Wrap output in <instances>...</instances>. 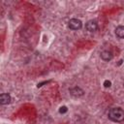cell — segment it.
I'll use <instances>...</instances> for the list:
<instances>
[{
	"instance_id": "9",
	"label": "cell",
	"mask_w": 124,
	"mask_h": 124,
	"mask_svg": "<svg viewBox=\"0 0 124 124\" xmlns=\"http://www.w3.org/2000/svg\"><path fill=\"white\" fill-rule=\"evenodd\" d=\"M110 85H111V81H110V80H108V79H107V80L104 81V86H105V87L108 88V87H110Z\"/></svg>"
},
{
	"instance_id": "2",
	"label": "cell",
	"mask_w": 124,
	"mask_h": 124,
	"mask_svg": "<svg viewBox=\"0 0 124 124\" xmlns=\"http://www.w3.org/2000/svg\"><path fill=\"white\" fill-rule=\"evenodd\" d=\"M68 25H69V28H71L73 30H78L82 27V22H81V20H79L78 18H72V19H70Z\"/></svg>"
},
{
	"instance_id": "3",
	"label": "cell",
	"mask_w": 124,
	"mask_h": 124,
	"mask_svg": "<svg viewBox=\"0 0 124 124\" xmlns=\"http://www.w3.org/2000/svg\"><path fill=\"white\" fill-rule=\"evenodd\" d=\"M85 28L89 32H95L98 29V23L96 20H89L85 24Z\"/></svg>"
},
{
	"instance_id": "8",
	"label": "cell",
	"mask_w": 124,
	"mask_h": 124,
	"mask_svg": "<svg viewBox=\"0 0 124 124\" xmlns=\"http://www.w3.org/2000/svg\"><path fill=\"white\" fill-rule=\"evenodd\" d=\"M68 111V108L66 107V106H62V107H60V108H59V112L60 113H66Z\"/></svg>"
},
{
	"instance_id": "1",
	"label": "cell",
	"mask_w": 124,
	"mask_h": 124,
	"mask_svg": "<svg viewBox=\"0 0 124 124\" xmlns=\"http://www.w3.org/2000/svg\"><path fill=\"white\" fill-rule=\"evenodd\" d=\"M108 116L110 120L114 122H122L124 121V109L121 108H113L108 110Z\"/></svg>"
},
{
	"instance_id": "5",
	"label": "cell",
	"mask_w": 124,
	"mask_h": 124,
	"mask_svg": "<svg viewBox=\"0 0 124 124\" xmlns=\"http://www.w3.org/2000/svg\"><path fill=\"white\" fill-rule=\"evenodd\" d=\"M12 101V98L10 96V94L8 93H2L0 95V104L1 105H8L10 104Z\"/></svg>"
},
{
	"instance_id": "7",
	"label": "cell",
	"mask_w": 124,
	"mask_h": 124,
	"mask_svg": "<svg viewBox=\"0 0 124 124\" xmlns=\"http://www.w3.org/2000/svg\"><path fill=\"white\" fill-rule=\"evenodd\" d=\"M115 35L120 39H124V26L123 25H119L115 28Z\"/></svg>"
},
{
	"instance_id": "4",
	"label": "cell",
	"mask_w": 124,
	"mask_h": 124,
	"mask_svg": "<svg viewBox=\"0 0 124 124\" xmlns=\"http://www.w3.org/2000/svg\"><path fill=\"white\" fill-rule=\"evenodd\" d=\"M70 94L72 96H74V97H80V96H82L84 94V91L80 87L75 86V87H73V88L70 89Z\"/></svg>"
},
{
	"instance_id": "6",
	"label": "cell",
	"mask_w": 124,
	"mask_h": 124,
	"mask_svg": "<svg viewBox=\"0 0 124 124\" xmlns=\"http://www.w3.org/2000/svg\"><path fill=\"white\" fill-rule=\"evenodd\" d=\"M112 57H113L112 53L110 51H108V50H103L101 52V58L104 61H109V60L112 59Z\"/></svg>"
}]
</instances>
